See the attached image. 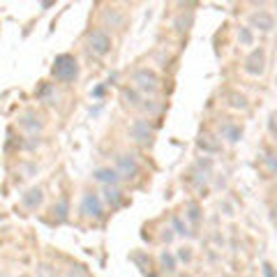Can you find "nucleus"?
I'll return each instance as SVG.
<instances>
[{"label":"nucleus","instance_id":"nucleus-1","mask_svg":"<svg viewBox=\"0 0 277 277\" xmlns=\"http://www.w3.org/2000/svg\"><path fill=\"white\" fill-rule=\"evenodd\" d=\"M76 74H79V65H76L74 56L62 53V56L56 58V62H53V76L58 81H74Z\"/></svg>","mask_w":277,"mask_h":277},{"label":"nucleus","instance_id":"nucleus-2","mask_svg":"<svg viewBox=\"0 0 277 277\" xmlns=\"http://www.w3.org/2000/svg\"><path fill=\"white\" fill-rule=\"evenodd\" d=\"M88 51L92 53V56H97V58H102V56H106V53L111 51V37H109V32L102 28L92 30L88 37Z\"/></svg>","mask_w":277,"mask_h":277},{"label":"nucleus","instance_id":"nucleus-3","mask_svg":"<svg viewBox=\"0 0 277 277\" xmlns=\"http://www.w3.org/2000/svg\"><path fill=\"white\" fill-rule=\"evenodd\" d=\"M134 83L143 90V92H150V95L157 92V88H159V79L153 69H139L134 74Z\"/></svg>","mask_w":277,"mask_h":277},{"label":"nucleus","instance_id":"nucleus-4","mask_svg":"<svg viewBox=\"0 0 277 277\" xmlns=\"http://www.w3.org/2000/svg\"><path fill=\"white\" fill-rule=\"evenodd\" d=\"M81 213L86 215V217L99 219L102 215H104V208H102V199H99L95 192H88V194L83 196V201H81Z\"/></svg>","mask_w":277,"mask_h":277},{"label":"nucleus","instance_id":"nucleus-5","mask_svg":"<svg viewBox=\"0 0 277 277\" xmlns=\"http://www.w3.org/2000/svg\"><path fill=\"white\" fill-rule=\"evenodd\" d=\"M116 171H118L120 178H136L139 176V162L132 155H120Z\"/></svg>","mask_w":277,"mask_h":277},{"label":"nucleus","instance_id":"nucleus-6","mask_svg":"<svg viewBox=\"0 0 277 277\" xmlns=\"http://www.w3.org/2000/svg\"><path fill=\"white\" fill-rule=\"evenodd\" d=\"M129 134L134 136L139 143L148 146L150 139H153V127L148 125V120H134V125L129 127Z\"/></svg>","mask_w":277,"mask_h":277},{"label":"nucleus","instance_id":"nucleus-7","mask_svg":"<svg viewBox=\"0 0 277 277\" xmlns=\"http://www.w3.org/2000/svg\"><path fill=\"white\" fill-rule=\"evenodd\" d=\"M263 60H266L263 49H254V51L249 53V58L245 60V72H247V74H261L263 72Z\"/></svg>","mask_w":277,"mask_h":277},{"label":"nucleus","instance_id":"nucleus-8","mask_svg":"<svg viewBox=\"0 0 277 277\" xmlns=\"http://www.w3.org/2000/svg\"><path fill=\"white\" fill-rule=\"evenodd\" d=\"M95 180H99V183H104V185H111V187H116L118 185V171L116 169H99V171H95Z\"/></svg>","mask_w":277,"mask_h":277},{"label":"nucleus","instance_id":"nucleus-9","mask_svg":"<svg viewBox=\"0 0 277 277\" xmlns=\"http://www.w3.org/2000/svg\"><path fill=\"white\" fill-rule=\"evenodd\" d=\"M252 23H254V26H259L261 30H270V28H273V16H270L268 12H259V14L252 16Z\"/></svg>","mask_w":277,"mask_h":277},{"label":"nucleus","instance_id":"nucleus-10","mask_svg":"<svg viewBox=\"0 0 277 277\" xmlns=\"http://www.w3.org/2000/svg\"><path fill=\"white\" fill-rule=\"evenodd\" d=\"M104 199H106V203H111L113 208H116V206H120V201H123L120 192H118L116 187H111V185H106V189H104Z\"/></svg>","mask_w":277,"mask_h":277},{"label":"nucleus","instance_id":"nucleus-11","mask_svg":"<svg viewBox=\"0 0 277 277\" xmlns=\"http://www.w3.org/2000/svg\"><path fill=\"white\" fill-rule=\"evenodd\" d=\"M39 201H42V189H30L28 194L23 196V203H26L28 208H35Z\"/></svg>","mask_w":277,"mask_h":277},{"label":"nucleus","instance_id":"nucleus-12","mask_svg":"<svg viewBox=\"0 0 277 277\" xmlns=\"http://www.w3.org/2000/svg\"><path fill=\"white\" fill-rule=\"evenodd\" d=\"M159 261H162V268H164L166 273H173V270H176V259H173L169 252H162Z\"/></svg>","mask_w":277,"mask_h":277},{"label":"nucleus","instance_id":"nucleus-13","mask_svg":"<svg viewBox=\"0 0 277 277\" xmlns=\"http://www.w3.org/2000/svg\"><path fill=\"white\" fill-rule=\"evenodd\" d=\"M240 134H243V132H240V127H236V125H226L224 127V136L229 141H238Z\"/></svg>","mask_w":277,"mask_h":277},{"label":"nucleus","instance_id":"nucleus-14","mask_svg":"<svg viewBox=\"0 0 277 277\" xmlns=\"http://www.w3.org/2000/svg\"><path fill=\"white\" fill-rule=\"evenodd\" d=\"M187 219L189 222H199V219H201V210H199V206H196V203H189L187 206Z\"/></svg>","mask_w":277,"mask_h":277},{"label":"nucleus","instance_id":"nucleus-15","mask_svg":"<svg viewBox=\"0 0 277 277\" xmlns=\"http://www.w3.org/2000/svg\"><path fill=\"white\" fill-rule=\"evenodd\" d=\"M189 26H192V16H187V19H185V16H178V19H176V28H178L180 32L187 30Z\"/></svg>","mask_w":277,"mask_h":277},{"label":"nucleus","instance_id":"nucleus-16","mask_svg":"<svg viewBox=\"0 0 277 277\" xmlns=\"http://www.w3.org/2000/svg\"><path fill=\"white\" fill-rule=\"evenodd\" d=\"M56 213H58V217H60V219L67 217V199H60L58 206H56Z\"/></svg>","mask_w":277,"mask_h":277},{"label":"nucleus","instance_id":"nucleus-17","mask_svg":"<svg viewBox=\"0 0 277 277\" xmlns=\"http://www.w3.org/2000/svg\"><path fill=\"white\" fill-rule=\"evenodd\" d=\"M173 226H176V233H180V236H189L187 226L183 224V219L180 217H173Z\"/></svg>","mask_w":277,"mask_h":277},{"label":"nucleus","instance_id":"nucleus-18","mask_svg":"<svg viewBox=\"0 0 277 277\" xmlns=\"http://www.w3.org/2000/svg\"><path fill=\"white\" fill-rule=\"evenodd\" d=\"M123 97L127 99V104H139V97H136V92H134V90L125 88V90H123Z\"/></svg>","mask_w":277,"mask_h":277},{"label":"nucleus","instance_id":"nucleus-19","mask_svg":"<svg viewBox=\"0 0 277 277\" xmlns=\"http://www.w3.org/2000/svg\"><path fill=\"white\" fill-rule=\"evenodd\" d=\"M240 42L243 44H252V32L247 28H240Z\"/></svg>","mask_w":277,"mask_h":277},{"label":"nucleus","instance_id":"nucleus-20","mask_svg":"<svg viewBox=\"0 0 277 277\" xmlns=\"http://www.w3.org/2000/svg\"><path fill=\"white\" fill-rule=\"evenodd\" d=\"M266 164H268V169L277 176V155H268V157H266Z\"/></svg>","mask_w":277,"mask_h":277},{"label":"nucleus","instance_id":"nucleus-21","mask_svg":"<svg viewBox=\"0 0 277 277\" xmlns=\"http://www.w3.org/2000/svg\"><path fill=\"white\" fill-rule=\"evenodd\" d=\"M178 259H183V261H189V259H192V252H189L187 247H180V252H178Z\"/></svg>","mask_w":277,"mask_h":277},{"label":"nucleus","instance_id":"nucleus-22","mask_svg":"<svg viewBox=\"0 0 277 277\" xmlns=\"http://www.w3.org/2000/svg\"><path fill=\"white\" fill-rule=\"evenodd\" d=\"M39 277H56V275H53L51 266H42V268H39Z\"/></svg>","mask_w":277,"mask_h":277},{"label":"nucleus","instance_id":"nucleus-23","mask_svg":"<svg viewBox=\"0 0 277 277\" xmlns=\"http://www.w3.org/2000/svg\"><path fill=\"white\" fill-rule=\"evenodd\" d=\"M263 273H266V277H275V275H273V268H270V266H263Z\"/></svg>","mask_w":277,"mask_h":277}]
</instances>
